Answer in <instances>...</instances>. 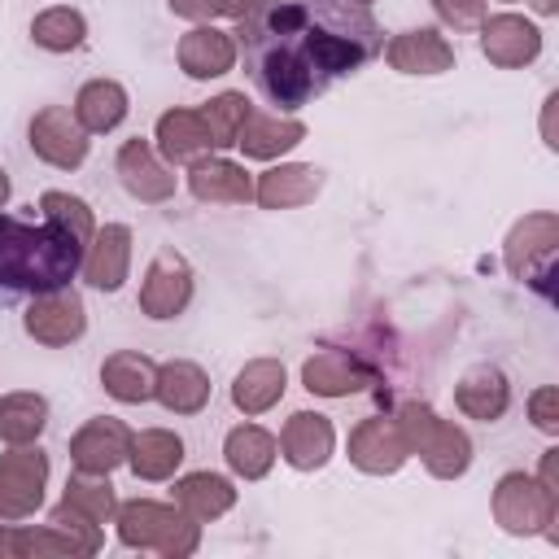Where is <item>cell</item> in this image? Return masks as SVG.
I'll return each instance as SVG.
<instances>
[{
  "label": "cell",
  "instance_id": "23",
  "mask_svg": "<svg viewBox=\"0 0 559 559\" xmlns=\"http://www.w3.org/2000/svg\"><path fill=\"white\" fill-rule=\"evenodd\" d=\"M153 148L170 166H188V162L205 157L214 148V140H210V127H205L201 109H166L153 127Z\"/></svg>",
  "mask_w": 559,
  "mask_h": 559
},
{
  "label": "cell",
  "instance_id": "10",
  "mask_svg": "<svg viewBox=\"0 0 559 559\" xmlns=\"http://www.w3.org/2000/svg\"><path fill=\"white\" fill-rule=\"evenodd\" d=\"M192 301V266L183 253L175 249H162L153 253V262L144 266V280H140V310L157 323L166 319H179Z\"/></svg>",
  "mask_w": 559,
  "mask_h": 559
},
{
  "label": "cell",
  "instance_id": "41",
  "mask_svg": "<svg viewBox=\"0 0 559 559\" xmlns=\"http://www.w3.org/2000/svg\"><path fill=\"white\" fill-rule=\"evenodd\" d=\"M166 9L175 17H188V22H214V17H223V0H166Z\"/></svg>",
  "mask_w": 559,
  "mask_h": 559
},
{
  "label": "cell",
  "instance_id": "26",
  "mask_svg": "<svg viewBox=\"0 0 559 559\" xmlns=\"http://www.w3.org/2000/svg\"><path fill=\"white\" fill-rule=\"evenodd\" d=\"M284 389H288L284 362H280V358H253V362H245V367L236 371V380H231V406H236L245 419H253V415H266V411L284 397Z\"/></svg>",
  "mask_w": 559,
  "mask_h": 559
},
{
  "label": "cell",
  "instance_id": "25",
  "mask_svg": "<svg viewBox=\"0 0 559 559\" xmlns=\"http://www.w3.org/2000/svg\"><path fill=\"white\" fill-rule=\"evenodd\" d=\"M100 389L122 406H140L157 389V362L140 349H114L100 362Z\"/></svg>",
  "mask_w": 559,
  "mask_h": 559
},
{
  "label": "cell",
  "instance_id": "21",
  "mask_svg": "<svg viewBox=\"0 0 559 559\" xmlns=\"http://www.w3.org/2000/svg\"><path fill=\"white\" fill-rule=\"evenodd\" d=\"M323 192V170L306 162H280L253 179V201L262 210H297Z\"/></svg>",
  "mask_w": 559,
  "mask_h": 559
},
{
  "label": "cell",
  "instance_id": "29",
  "mask_svg": "<svg viewBox=\"0 0 559 559\" xmlns=\"http://www.w3.org/2000/svg\"><path fill=\"white\" fill-rule=\"evenodd\" d=\"M179 463H183V437L179 432H170V428L131 432L127 467L135 472V480H170Z\"/></svg>",
  "mask_w": 559,
  "mask_h": 559
},
{
  "label": "cell",
  "instance_id": "35",
  "mask_svg": "<svg viewBox=\"0 0 559 559\" xmlns=\"http://www.w3.org/2000/svg\"><path fill=\"white\" fill-rule=\"evenodd\" d=\"M61 502L79 507V511H83L87 520H96V524H109L114 511H118V493H114L109 476H96V472H74V476L66 480V489H61Z\"/></svg>",
  "mask_w": 559,
  "mask_h": 559
},
{
  "label": "cell",
  "instance_id": "44",
  "mask_svg": "<svg viewBox=\"0 0 559 559\" xmlns=\"http://www.w3.org/2000/svg\"><path fill=\"white\" fill-rule=\"evenodd\" d=\"M533 9H537L542 17H550V13H559V0H533Z\"/></svg>",
  "mask_w": 559,
  "mask_h": 559
},
{
  "label": "cell",
  "instance_id": "8",
  "mask_svg": "<svg viewBox=\"0 0 559 559\" xmlns=\"http://www.w3.org/2000/svg\"><path fill=\"white\" fill-rule=\"evenodd\" d=\"M26 144L39 162L57 166V170H79L87 162V148H92V135L79 127L74 109L66 105H44L31 127H26Z\"/></svg>",
  "mask_w": 559,
  "mask_h": 559
},
{
  "label": "cell",
  "instance_id": "7",
  "mask_svg": "<svg viewBox=\"0 0 559 559\" xmlns=\"http://www.w3.org/2000/svg\"><path fill=\"white\" fill-rule=\"evenodd\" d=\"M44 489H48V454L35 441L9 445V454H0V520L4 524L31 520L44 507Z\"/></svg>",
  "mask_w": 559,
  "mask_h": 559
},
{
  "label": "cell",
  "instance_id": "40",
  "mask_svg": "<svg viewBox=\"0 0 559 559\" xmlns=\"http://www.w3.org/2000/svg\"><path fill=\"white\" fill-rule=\"evenodd\" d=\"M528 419H533V428L546 432V437L559 432V389H555V384H542V389L528 393Z\"/></svg>",
  "mask_w": 559,
  "mask_h": 559
},
{
  "label": "cell",
  "instance_id": "2",
  "mask_svg": "<svg viewBox=\"0 0 559 559\" xmlns=\"http://www.w3.org/2000/svg\"><path fill=\"white\" fill-rule=\"evenodd\" d=\"M83 240H74L57 223H22L0 214V288L9 293H48L66 288L83 266Z\"/></svg>",
  "mask_w": 559,
  "mask_h": 559
},
{
  "label": "cell",
  "instance_id": "33",
  "mask_svg": "<svg viewBox=\"0 0 559 559\" xmlns=\"http://www.w3.org/2000/svg\"><path fill=\"white\" fill-rule=\"evenodd\" d=\"M48 428V402L39 393H4L0 397V441L4 445H31Z\"/></svg>",
  "mask_w": 559,
  "mask_h": 559
},
{
  "label": "cell",
  "instance_id": "47",
  "mask_svg": "<svg viewBox=\"0 0 559 559\" xmlns=\"http://www.w3.org/2000/svg\"><path fill=\"white\" fill-rule=\"evenodd\" d=\"M507 4H515V0H507Z\"/></svg>",
  "mask_w": 559,
  "mask_h": 559
},
{
  "label": "cell",
  "instance_id": "30",
  "mask_svg": "<svg viewBox=\"0 0 559 559\" xmlns=\"http://www.w3.org/2000/svg\"><path fill=\"white\" fill-rule=\"evenodd\" d=\"M223 459L240 480H262L280 459V441L258 424H236L223 437Z\"/></svg>",
  "mask_w": 559,
  "mask_h": 559
},
{
  "label": "cell",
  "instance_id": "18",
  "mask_svg": "<svg viewBox=\"0 0 559 559\" xmlns=\"http://www.w3.org/2000/svg\"><path fill=\"white\" fill-rule=\"evenodd\" d=\"M83 280L100 293H118L131 275V227L127 223H105L92 231L83 249Z\"/></svg>",
  "mask_w": 559,
  "mask_h": 559
},
{
  "label": "cell",
  "instance_id": "19",
  "mask_svg": "<svg viewBox=\"0 0 559 559\" xmlns=\"http://www.w3.org/2000/svg\"><path fill=\"white\" fill-rule=\"evenodd\" d=\"M188 192L205 205H249L253 201V175L231 157H197L188 162Z\"/></svg>",
  "mask_w": 559,
  "mask_h": 559
},
{
  "label": "cell",
  "instance_id": "28",
  "mask_svg": "<svg viewBox=\"0 0 559 559\" xmlns=\"http://www.w3.org/2000/svg\"><path fill=\"white\" fill-rule=\"evenodd\" d=\"M127 109H131V96L118 79H87L74 96V118L87 135H105V131L122 127Z\"/></svg>",
  "mask_w": 559,
  "mask_h": 559
},
{
  "label": "cell",
  "instance_id": "31",
  "mask_svg": "<svg viewBox=\"0 0 559 559\" xmlns=\"http://www.w3.org/2000/svg\"><path fill=\"white\" fill-rule=\"evenodd\" d=\"M175 507H183L192 520H218L236 507V485L223 472H188L175 480Z\"/></svg>",
  "mask_w": 559,
  "mask_h": 559
},
{
  "label": "cell",
  "instance_id": "11",
  "mask_svg": "<svg viewBox=\"0 0 559 559\" xmlns=\"http://www.w3.org/2000/svg\"><path fill=\"white\" fill-rule=\"evenodd\" d=\"M480 52L498 70H524L542 57V31L524 13H493L480 26Z\"/></svg>",
  "mask_w": 559,
  "mask_h": 559
},
{
  "label": "cell",
  "instance_id": "6",
  "mask_svg": "<svg viewBox=\"0 0 559 559\" xmlns=\"http://www.w3.org/2000/svg\"><path fill=\"white\" fill-rule=\"evenodd\" d=\"M493 520L502 533L511 537H537V533H550L555 515H559V498L528 472H502L498 485H493Z\"/></svg>",
  "mask_w": 559,
  "mask_h": 559
},
{
  "label": "cell",
  "instance_id": "13",
  "mask_svg": "<svg viewBox=\"0 0 559 559\" xmlns=\"http://www.w3.org/2000/svg\"><path fill=\"white\" fill-rule=\"evenodd\" d=\"M114 166H118L122 188H127L135 201L162 205V201L175 197V170H170V162H162V153L153 148V140H140V135L127 140V144L118 148Z\"/></svg>",
  "mask_w": 559,
  "mask_h": 559
},
{
  "label": "cell",
  "instance_id": "12",
  "mask_svg": "<svg viewBox=\"0 0 559 559\" xmlns=\"http://www.w3.org/2000/svg\"><path fill=\"white\" fill-rule=\"evenodd\" d=\"M411 459L406 441H402V428L393 415H367L354 424L349 432V463L367 476H393L402 463Z\"/></svg>",
  "mask_w": 559,
  "mask_h": 559
},
{
  "label": "cell",
  "instance_id": "32",
  "mask_svg": "<svg viewBox=\"0 0 559 559\" xmlns=\"http://www.w3.org/2000/svg\"><path fill=\"white\" fill-rule=\"evenodd\" d=\"M57 559V555H79V546L61 533V528H52V524H39V528H31V524H4L0 520V559Z\"/></svg>",
  "mask_w": 559,
  "mask_h": 559
},
{
  "label": "cell",
  "instance_id": "34",
  "mask_svg": "<svg viewBox=\"0 0 559 559\" xmlns=\"http://www.w3.org/2000/svg\"><path fill=\"white\" fill-rule=\"evenodd\" d=\"M31 39H35V48H44V52H74V48H83V39H87V17H83L79 9H70V4L39 9V13L31 17Z\"/></svg>",
  "mask_w": 559,
  "mask_h": 559
},
{
  "label": "cell",
  "instance_id": "24",
  "mask_svg": "<svg viewBox=\"0 0 559 559\" xmlns=\"http://www.w3.org/2000/svg\"><path fill=\"white\" fill-rule=\"evenodd\" d=\"M306 140V122L301 118H288V114H266V109H249L240 135H236V148L253 162H275L280 153L297 148Z\"/></svg>",
  "mask_w": 559,
  "mask_h": 559
},
{
  "label": "cell",
  "instance_id": "3",
  "mask_svg": "<svg viewBox=\"0 0 559 559\" xmlns=\"http://www.w3.org/2000/svg\"><path fill=\"white\" fill-rule=\"evenodd\" d=\"M114 524H118V542L127 550H153L166 559H188L201 546V520H192L175 502H153V498L118 502Z\"/></svg>",
  "mask_w": 559,
  "mask_h": 559
},
{
  "label": "cell",
  "instance_id": "17",
  "mask_svg": "<svg viewBox=\"0 0 559 559\" xmlns=\"http://www.w3.org/2000/svg\"><path fill=\"white\" fill-rule=\"evenodd\" d=\"M236 35L231 31H218L214 22H197L192 31L179 35L175 44V61L188 79H223L231 66H236Z\"/></svg>",
  "mask_w": 559,
  "mask_h": 559
},
{
  "label": "cell",
  "instance_id": "36",
  "mask_svg": "<svg viewBox=\"0 0 559 559\" xmlns=\"http://www.w3.org/2000/svg\"><path fill=\"white\" fill-rule=\"evenodd\" d=\"M249 109H253V100H249L245 92H218L214 100L201 105V118H205V127H210L214 148H231V144H236V135H240Z\"/></svg>",
  "mask_w": 559,
  "mask_h": 559
},
{
  "label": "cell",
  "instance_id": "42",
  "mask_svg": "<svg viewBox=\"0 0 559 559\" xmlns=\"http://www.w3.org/2000/svg\"><path fill=\"white\" fill-rule=\"evenodd\" d=\"M537 480H542V485H546V489H550V493L559 498V450H555V445H550V450L542 454V467H537Z\"/></svg>",
  "mask_w": 559,
  "mask_h": 559
},
{
  "label": "cell",
  "instance_id": "27",
  "mask_svg": "<svg viewBox=\"0 0 559 559\" xmlns=\"http://www.w3.org/2000/svg\"><path fill=\"white\" fill-rule=\"evenodd\" d=\"M153 397H157L170 415H197V411H205V402H210V376H205V367L192 362V358H170V362L157 367V389H153Z\"/></svg>",
  "mask_w": 559,
  "mask_h": 559
},
{
  "label": "cell",
  "instance_id": "5",
  "mask_svg": "<svg viewBox=\"0 0 559 559\" xmlns=\"http://www.w3.org/2000/svg\"><path fill=\"white\" fill-rule=\"evenodd\" d=\"M555 253H559V218L550 210L524 214L502 245L507 271L520 284H533L542 297H550V280H555Z\"/></svg>",
  "mask_w": 559,
  "mask_h": 559
},
{
  "label": "cell",
  "instance_id": "45",
  "mask_svg": "<svg viewBox=\"0 0 559 559\" xmlns=\"http://www.w3.org/2000/svg\"><path fill=\"white\" fill-rule=\"evenodd\" d=\"M4 201H9V175L0 170V205H4Z\"/></svg>",
  "mask_w": 559,
  "mask_h": 559
},
{
  "label": "cell",
  "instance_id": "43",
  "mask_svg": "<svg viewBox=\"0 0 559 559\" xmlns=\"http://www.w3.org/2000/svg\"><path fill=\"white\" fill-rule=\"evenodd\" d=\"M266 0H223V17H231V22H240V17H249V13H258Z\"/></svg>",
  "mask_w": 559,
  "mask_h": 559
},
{
  "label": "cell",
  "instance_id": "16",
  "mask_svg": "<svg viewBox=\"0 0 559 559\" xmlns=\"http://www.w3.org/2000/svg\"><path fill=\"white\" fill-rule=\"evenodd\" d=\"M336 450V428L319 411H293L280 428V459L297 472H319Z\"/></svg>",
  "mask_w": 559,
  "mask_h": 559
},
{
  "label": "cell",
  "instance_id": "39",
  "mask_svg": "<svg viewBox=\"0 0 559 559\" xmlns=\"http://www.w3.org/2000/svg\"><path fill=\"white\" fill-rule=\"evenodd\" d=\"M432 13L450 26V31H476L489 13H485V0H428Z\"/></svg>",
  "mask_w": 559,
  "mask_h": 559
},
{
  "label": "cell",
  "instance_id": "14",
  "mask_svg": "<svg viewBox=\"0 0 559 559\" xmlns=\"http://www.w3.org/2000/svg\"><path fill=\"white\" fill-rule=\"evenodd\" d=\"M127 450H131V428L122 419H114V415H96V419H87L70 437V463H74V472L109 476L114 467L127 463Z\"/></svg>",
  "mask_w": 559,
  "mask_h": 559
},
{
  "label": "cell",
  "instance_id": "37",
  "mask_svg": "<svg viewBox=\"0 0 559 559\" xmlns=\"http://www.w3.org/2000/svg\"><path fill=\"white\" fill-rule=\"evenodd\" d=\"M39 210H44V218L48 223H57V227H66L74 240H92V231H96V218H92V205L83 201V197H74V192H57V188H48L44 197H39Z\"/></svg>",
  "mask_w": 559,
  "mask_h": 559
},
{
  "label": "cell",
  "instance_id": "38",
  "mask_svg": "<svg viewBox=\"0 0 559 559\" xmlns=\"http://www.w3.org/2000/svg\"><path fill=\"white\" fill-rule=\"evenodd\" d=\"M48 524L52 528H61L74 546H79V555H96L100 546H105V524H96V520H87L79 507H70V502H57L52 507V515H48Z\"/></svg>",
  "mask_w": 559,
  "mask_h": 559
},
{
  "label": "cell",
  "instance_id": "15",
  "mask_svg": "<svg viewBox=\"0 0 559 559\" xmlns=\"http://www.w3.org/2000/svg\"><path fill=\"white\" fill-rule=\"evenodd\" d=\"M376 380V371L354 354V349H314L306 362H301V384L314 393V397H349V393H362L367 384Z\"/></svg>",
  "mask_w": 559,
  "mask_h": 559
},
{
  "label": "cell",
  "instance_id": "46",
  "mask_svg": "<svg viewBox=\"0 0 559 559\" xmlns=\"http://www.w3.org/2000/svg\"><path fill=\"white\" fill-rule=\"evenodd\" d=\"M358 4H371V0H358Z\"/></svg>",
  "mask_w": 559,
  "mask_h": 559
},
{
  "label": "cell",
  "instance_id": "20",
  "mask_svg": "<svg viewBox=\"0 0 559 559\" xmlns=\"http://www.w3.org/2000/svg\"><path fill=\"white\" fill-rule=\"evenodd\" d=\"M384 61L397 74H445L454 70V44L432 26H415V31H397L384 44Z\"/></svg>",
  "mask_w": 559,
  "mask_h": 559
},
{
  "label": "cell",
  "instance_id": "1",
  "mask_svg": "<svg viewBox=\"0 0 559 559\" xmlns=\"http://www.w3.org/2000/svg\"><path fill=\"white\" fill-rule=\"evenodd\" d=\"M249 79L280 109H301L384 52V31L358 0H266L236 22Z\"/></svg>",
  "mask_w": 559,
  "mask_h": 559
},
{
  "label": "cell",
  "instance_id": "22",
  "mask_svg": "<svg viewBox=\"0 0 559 559\" xmlns=\"http://www.w3.org/2000/svg\"><path fill=\"white\" fill-rule=\"evenodd\" d=\"M454 406H459L467 419H480V424L502 419L507 406H511V380H507V371L493 367V362L467 367V371L459 376V384H454Z\"/></svg>",
  "mask_w": 559,
  "mask_h": 559
},
{
  "label": "cell",
  "instance_id": "9",
  "mask_svg": "<svg viewBox=\"0 0 559 559\" xmlns=\"http://www.w3.org/2000/svg\"><path fill=\"white\" fill-rule=\"evenodd\" d=\"M22 328H26L31 341H39L48 349H61V345H74L87 332V306L70 284L48 288V293L31 297V306L22 314Z\"/></svg>",
  "mask_w": 559,
  "mask_h": 559
},
{
  "label": "cell",
  "instance_id": "4",
  "mask_svg": "<svg viewBox=\"0 0 559 559\" xmlns=\"http://www.w3.org/2000/svg\"><path fill=\"white\" fill-rule=\"evenodd\" d=\"M393 419H397V428H402L406 450L424 459L428 476H437V480H459V476L472 467V437H467L459 424L441 419L428 402H402V406L393 411Z\"/></svg>",
  "mask_w": 559,
  "mask_h": 559
}]
</instances>
